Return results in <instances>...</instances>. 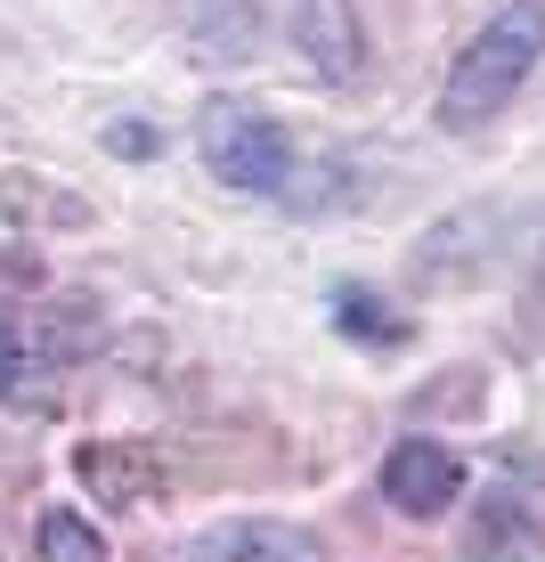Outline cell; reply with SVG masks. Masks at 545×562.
<instances>
[{
  "instance_id": "1",
  "label": "cell",
  "mask_w": 545,
  "mask_h": 562,
  "mask_svg": "<svg viewBox=\"0 0 545 562\" xmlns=\"http://www.w3.org/2000/svg\"><path fill=\"white\" fill-rule=\"evenodd\" d=\"M537 57H545V0H504L489 25L456 49V66H447L440 106H432L440 131H480L521 82H530Z\"/></svg>"
},
{
  "instance_id": "3",
  "label": "cell",
  "mask_w": 545,
  "mask_h": 562,
  "mask_svg": "<svg viewBox=\"0 0 545 562\" xmlns=\"http://www.w3.org/2000/svg\"><path fill=\"white\" fill-rule=\"evenodd\" d=\"M383 497H391L399 514H416V521H440L464 497L456 449H440V440H399V449L383 457Z\"/></svg>"
},
{
  "instance_id": "5",
  "label": "cell",
  "mask_w": 545,
  "mask_h": 562,
  "mask_svg": "<svg viewBox=\"0 0 545 562\" xmlns=\"http://www.w3.org/2000/svg\"><path fill=\"white\" fill-rule=\"evenodd\" d=\"M204 562H318V538H302L294 521H220Z\"/></svg>"
},
{
  "instance_id": "4",
  "label": "cell",
  "mask_w": 545,
  "mask_h": 562,
  "mask_svg": "<svg viewBox=\"0 0 545 562\" xmlns=\"http://www.w3.org/2000/svg\"><path fill=\"white\" fill-rule=\"evenodd\" d=\"M294 42L309 57V74H326V82H350L366 66V25L350 0H294Z\"/></svg>"
},
{
  "instance_id": "6",
  "label": "cell",
  "mask_w": 545,
  "mask_h": 562,
  "mask_svg": "<svg viewBox=\"0 0 545 562\" xmlns=\"http://www.w3.org/2000/svg\"><path fill=\"white\" fill-rule=\"evenodd\" d=\"M180 25L196 33L204 57H252L261 33V0H180Z\"/></svg>"
},
{
  "instance_id": "8",
  "label": "cell",
  "mask_w": 545,
  "mask_h": 562,
  "mask_svg": "<svg viewBox=\"0 0 545 562\" xmlns=\"http://www.w3.org/2000/svg\"><path fill=\"white\" fill-rule=\"evenodd\" d=\"M334 318L350 326V335H375V342H399V335H407L399 318H383V310H366V294H359V285H342V294H334Z\"/></svg>"
},
{
  "instance_id": "7",
  "label": "cell",
  "mask_w": 545,
  "mask_h": 562,
  "mask_svg": "<svg viewBox=\"0 0 545 562\" xmlns=\"http://www.w3.org/2000/svg\"><path fill=\"white\" fill-rule=\"evenodd\" d=\"M33 554H42V562H106V538L90 530L82 514H66V506H57V514L33 521Z\"/></svg>"
},
{
  "instance_id": "9",
  "label": "cell",
  "mask_w": 545,
  "mask_h": 562,
  "mask_svg": "<svg viewBox=\"0 0 545 562\" xmlns=\"http://www.w3.org/2000/svg\"><path fill=\"white\" fill-rule=\"evenodd\" d=\"M0 392H16V326L0 318Z\"/></svg>"
},
{
  "instance_id": "2",
  "label": "cell",
  "mask_w": 545,
  "mask_h": 562,
  "mask_svg": "<svg viewBox=\"0 0 545 562\" xmlns=\"http://www.w3.org/2000/svg\"><path fill=\"white\" fill-rule=\"evenodd\" d=\"M196 155H204V171L220 188H245V196H277L285 171H294V139H285L261 106H237V99H212L204 106Z\"/></svg>"
}]
</instances>
